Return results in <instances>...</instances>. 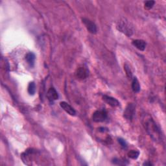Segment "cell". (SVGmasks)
<instances>
[{
	"label": "cell",
	"mask_w": 166,
	"mask_h": 166,
	"mask_svg": "<svg viewBox=\"0 0 166 166\" xmlns=\"http://www.w3.org/2000/svg\"><path fill=\"white\" fill-rule=\"evenodd\" d=\"M142 123L149 136L155 142H160L162 140V134L153 117L149 114H144Z\"/></svg>",
	"instance_id": "cell-1"
},
{
	"label": "cell",
	"mask_w": 166,
	"mask_h": 166,
	"mask_svg": "<svg viewBox=\"0 0 166 166\" xmlns=\"http://www.w3.org/2000/svg\"><path fill=\"white\" fill-rule=\"evenodd\" d=\"M117 28L121 33L128 36H131L133 34V28L131 24L125 19L120 20L117 24Z\"/></svg>",
	"instance_id": "cell-2"
},
{
	"label": "cell",
	"mask_w": 166,
	"mask_h": 166,
	"mask_svg": "<svg viewBox=\"0 0 166 166\" xmlns=\"http://www.w3.org/2000/svg\"><path fill=\"white\" fill-rule=\"evenodd\" d=\"M92 118L93 121L95 122H103L107 118V112L104 109L95 111L93 114Z\"/></svg>",
	"instance_id": "cell-3"
},
{
	"label": "cell",
	"mask_w": 166,
	"mask_h": 166,
	"mask_svg": "<svg viewBox=\"0 0 166 166\" xmlns=\"http://www.w3.org/2000/svg\"><path fill=\"white\" fill-rule=\"evenodd\" d=\"M136 106L134 103H128L124 111V116L127 120L131 121L135 113Z\"/></svg>",
	"instance_id": "cell-4"
},
{
	"label": "cell",
	"mask_w": 166,
	"mask_h": 166,
	"mask_svg": "<svg viewBox=\"0 0 166 166\" xmlns=\"http://www.w3.org/2000/svg\"><path fill=\"white\" fill-rule=\"evenodd\" d=\"M83 23L84 24L85 27L87 28V30L88 31L89 33L92 34H95L97 33V27H96L95 24L87 18H83Z\"/></svg>",
	"instance_id": "cell-5"
},
{
	"label": "cell",
	"mask_w": 166,
	"mask_h": 166,
	"mask_svg": "<svg viewBox=\"0 0 166 166\" xmlns=\"http://www.w3.org/2000/svg\"><path fill=\"white\" fill-rule=\"evenodd\" d=\"M60 106L61 108L66 112H67L68 114H69L70 116H76V110H75L73 107L71 105H69L68 103L62 101V102H61Z\"/></svg>",
	"instance_id": "cell-6"
},
{
	"label": "cell",
	"mask_w": 166,
	"mask_h": 166,
	"mask_svg": "<svg viewBox=\"0 0 166 166\" xmlns=\"http://www.w3.org/2000/svg\"><path fill=\"white\" fill-rule=\"evenodd\" d=\"M103 99L106 103H107L112 107L118 106H120V104L119 101H117L116 98L110 97V96L104 95L103 97Z\"/></svg>",
	"instance_id": "cell-7"
},
{
	"label": "cell",
	"mask_w": 166,
	"mask_h": 166,
	"mask_svg": "<svg viewBox=\"0 0 166 166\" xmlns=\"http://www.w3.org/2000/svg\"><path fill=\"white\" fill-rule=\"evenodd\" d=\"M88 76V71L84 67L79 68L76 71V77L80 80H84Z\"/></svg>",
	"instance_id": "cell-8"
},
{
	"label": "cell",
	"mask_w": 166,
	"mask_h": 166,
	"mask_svg": "<svg viewBox=\"0 0 166 166\" xmlns=\"http://www.w3.org/2000/svg\"><path fill=\"white\" fill-rule=\"evenodd\" d=\"M47 97L51 102H53V101L58 99V94L56 90L54 88H50L47 91Z\"/></svg>",
	"instance_id": "cell-9"
},
{
	"label": "cell",
	"mask_w": 166,
	"mask_h": 166,
	"mask_svg": "<svg viewBox=\"0 0 166 166\" xmlns=\"http://www.w3.org/2000/svg\"><path fill=\"white\" fill-rule=\"evenodd\" d=\"M132 45L138 50L144 51L146 47V42L142 40H135L132 41Z\"/></svg>",
	"instance_id": "cell-10"
},
{
	"label": "cell",
	"mask_w": 166,
	"mask_h": 166,
	"mask_svg": "<svg viewBox=\"0 0 166 166\" xmlns=\"http://www.w3.org/2000/svg\"><path fill=\"white\" fill-rule=\"evenodd\" d=\"M35 55L33 53H29L25 56V60L28 62V63L29 64V66L33 67L35 65Z\"/></svg>",
	"instance_id": "cell-11"
},
{
	"label": "cell",
	"mask_w": 166,
	"mask_h": 166,
	"mask_svg": "<svg viewBox=\"0 0 166 166\" xmlns=\"http://www.w3.org/2000/svg\"><path fill=\"white\" fill-rule=\"evenodd\" d=\"M132 89L135 92H139L140 91V84L136 77H134L132 82Z\"/></svg>",
	"instance_id": "cell-12"
},
{
	"label": "cell",
	"mask_w": 166,
	"mask_h": 166,
	"mask_svg": "<svg viewBox=\"0 0 166 166\" xmlns=\"http://www.w3.org/2000/svg\"><path fill=\"white\" fill-rule=\"evenodd\" d=\"M28 91L29 95H33L35 94L36 92V85L34 82H31L29 83L28 88Z\"/></svg>",
	"instance_id": "cell-13"
},
{
	"label": "cell",
	"mask_w": 166,
	"mask_h": 166,
	"mask_svg": "<svg viewBox=\"0 0 166 166\" xmlns=\"http://www.w3.org/2000/svg\"><path fill=\"white\" fill-rule=\"evenodd\" d=\"M139 155H140V152L136 150H131L128 153V157L131 159L136 160L138 158Z\"/></svg>",
	"instance_id": "cell-14"
},
{
	"label": "cell",
	"mask_w": 166,
	"mask_h": 166,
	"mask_svg": "<svg viewBox=\"0 0 166 166\" xmlns=\"http://www.w3.org/2000/svg\"><path fill=\"white\" fill-rule=\"evenodd\" d=\"M124 69H125L126 75H127V76L128 77V79H132V73L131 69L129 66H128L127 64H125L124 65Z\"/></svg>",
	"instance_id": "cell-15"
},
{
	"label": "cell",
	"mask_w": 166,
	"mask_h": 166,
	"mask_svg": "<svg viewBox=\"0 0 166 166\" xmlns=\"http://www.w3.org/2000/svg\"><path fill=\"white\" fill-rule=\"evenodd\" d=\"M127 161H124V160H122L121 159H118V158H114L112 160V163L116 164V165H125L127 164H128V163L127 162Z\"/></svg>",
	"instance_id": "cell-16"
},
{
	"label": "cell",
	"mask_w": 166,
	"mask_h": 166,
	"mask_svg": "<svg viewBox=\"0 0 166 166\" xmlns=\"http://www.w3.org/2000/svg\"><path fill=\"white\" fill-rule=\"evenodd\" d=\"M155 2L154 1H147L145 3V8L147 9H151L154 5Z\"/></svg>",
	"instance_id": "cell-17"
},
{
	"label": "cell",
	"mask_w": 166,
	"mask_h": 166,
	"mask_svg": "<svg viewBox=\"0 0 166 166\" xmlns=\"http://www.w3.org/2000/svg\"><path fill=\"white\" fill-rule=\"evenodd\" d=\"M118 142L120 143V144L121 145V146L123 148L126 149V148L127 147V142L125 141V140H124V139L119 138V139H118Z\"/></svg>",
	"instance_id": "cell-18"
},
{
	"label": "cell",
	"mask_w": 166,
	"mask_h": 166,
	"mask_svg": "<svg viewBox=\"0 0 166 166\" xmlns=\"http://www.w3.org/2000/svg\"><path fill=\"white\" fill-rule=\"evenodd\" d=\"M143 165H153V164L151 163V162H145L143 164Z\"/></svg>",
	"instance_id": "cell-19"
}]
</instances>
